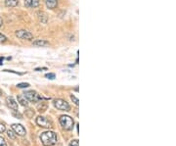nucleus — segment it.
I'll list each match as a JSON object with an SVG mask.
<instances>
[{
	"label": "nucleus",
	"instance_id": "nucleus-21",
	"mask_svg": "<svg viewBox=\"0 0 176 146\" xmlns=\"http://www.w3.org/2000/svg\"><path fill=\"white\" fill-rule=\"evenodd\" d=\"M6 130V126H4L3 124H1L0 123V133H4V131Z\"/></svg>",
	"mask_w": 176,
	"mask_h": 146
},
{
	"label": "nucleus",
	"instance_id": "nucleus-14",
	"mask_svg": "<svg viewBox=\"0 0 176 146\" xmlns=\"http://www.w3.org/2000/svg\"><path fill=\"white\" fill-rule=\"evenodd\" d=\"M7 135L10 137L11 139H16V137H17V134L14 133V130H7Z\"/></svg>",
	"mask_w": 176,
	"mask_h": 146
},
{
	"label": "nucleus",
	"instance_id": "nucleus-3",
	"mask_svg": "<svg viewBox=\"0 0 176 146\" xmlns=\"http://www.w3.org/2000/svg\"><path fill=\"white\" fill-rule=\"evenodd\" d=\"M24 94V96L26 97V99L27 101H30L32 103H35V102H37L39 100H41V97L39 94L34 91V90H29V91H26L25 93H23Z\"/></svg>",
	"mask_w": 176,
	"mask_h": 146
},
{
	"label": "nucleus",
	"instance_id": "nucleus-26",
	"mask_svg": "<svg viewBox=\"0 0 176 146\" xmlns=\"http://www.w3.org/2000/svg\"><path fill=\"white\" fill-rule=\"evenodd\" d=\"M0 95H1V91H0Z\"/></svg>",
	"mask_w": 176,
	"mask_h": 146
},
{
	"label": "nucleus",
	"instance_id": "nucleus-25",
	"mask_svg": "<svg viewBox=\"0 0 176 146\" xmlns=\"http://www.w3.org/2000/svg\"><path fill=\"white\" fill-rule=\"evenodd\" d=\"M2 25H3V21H2L1 17H0V27H2Z\"/></svg>",
	"mask_w": 176,
	"mask_h": 146
},
{
	"label": "nucleus",
	"instance_id": "nucleus-7",
	"mask_svg": "<svg viewBox=\"0 0 176 146\" xmlns=\"http://www.w3.org/2000/svg\"><path fill=\"white\" fill-rule=\"evenodd\" d=\"M12 130H14V133H15L17 135H20V136H24L26 133V129L20 124H13L12 125Z\"/></svg>",
	"mask_w": 176,
	"mask_h": 146
},
{
	"label": "nucleus",
	"instance_id": "nucleus-24",
	"mask_svg": "<svg viewBox=\"0 0 176 146\" xmlns=\"http://www.w3.org/2000/svg\"><path fill=\"white\" fill-rule=\"evenodd\" d=\"M3 60H4L3 57H0V65H2V64H3Z\"/></svg>",
	"mask_w": 176,
	"mask_h": 146
},
{
	"label": "nucleus",
	"instance_id": "nucleus-16",
	"mask_svg": "<svg viewBox=\"0 0 176 146\" xmlns=\"http://www.w3.org/2000/svg\"><path fill=\"white\" fill-rule=\"evenodd\" d=\"M71 99L72 100V102L75 103L76 106H78V104H79V101H78V99H77V98H76L75 95H71Z\"/></svg>",
	"mask_w": 176,
	"mask_h": 146
},
{
	"label": "nucleus",
	"instance_id": "nucleus-15",
	"mask_svg": "<svg viewBox=\"0 0 176 146\" xmlns=\"http://www.w3.org/2000/svg\"><path fill=\"white\" fill-rule=\"evenodd\" d=\"M30 86V83H27V82H21V83L17 84V87H19V88H26Z\"/></svg>",
	"mask_w": 176,
	"mask_h": 146
},
{
	"label": "nucleus",
	"instance_id": "nucleus-2",
	"mask_svg": "<svg viewBox=\"0 0 176 146\" xmlns=\"http://www.w3.org/2000/svg\"><path fill=\"white\" fill-rule=\"evenodd\" d=\"M59 122H60V125L62 126V128L66 130H72L73 125H75V122H73L72 118H71L69 116H61Z\"/></svg>",
	"mask_w": 176,
	"mask_h": 146
},
{
	"label": "nucleus",
	"instance_id": "nucleus-18",
	"mask_svg": "<svg viewBox=\"0 0 176 146\" xmlns=\"http://www.w3.org/2000/svg\"><path fill=\"white\" fill-rule=\"evenodd\" d=\"M55 77H56V76H55V74H53V73H49V74L45 75V78H47L49 79H54Z\"/></svg>",
	"mask_w": 176,
	"mask_h": 146
},
{
	"label": "nucleus",
	"instance_id": "nucleus-19",
	"mask_svg": "<svg viewBox=\"0 0 176 146\" xmlns=\"http://www.w3.org/2000/svg\"><path fill=\"white\" fill-rule=\"evenodd\" d=\"M0 146H7L6 141L2 137V136H0Z\"/></svg>",
	"mask_w": 176,
	"mask_h": 146
},
{
	"label": "nucleus",
	"instance_id": "nucleus-5",
	"mask_svg": "<svg viewBox=\"0 0 176 146\" xmlns=\"http://www.w3.org/2000/svg\"><path fill=\"white\" fill-rule=\"evenodd\" d=\"M16 36L20 39H26V40H30V39H32V37H33V35H32L31 32L27 31L26 30L17 31H16Z\"/></svg>",
	"mask_w": 176,
	"mask_h": 146
},
{
	"label": "nucleus",
	"instance_id": "nucleus-23",
	"mask_svg": "<svg viewBox=\"0 0 176 146\" xmlns=\"http://www.w3.org/2000/svg\"><path fill=\"white\" fill-rule=\"evenodd\" d=\"M40 70H47V68H36L35 71H40Z\"/></svg>",
	"mask_w": 176,
	"mask_h": 146
},
{
	"label": "nucleus",
	"instance_id": "nucleus-9",
	"mask_svg": "<svg viewBox=\"0 0 176 146\" xmlns=\"http://www.w3.org/2000/svg\"><path fill=\"white\" fill-rule=\"evenodd\" d=\"M25 5L27 8H35L39 5V0H25Z\"/></svg>",
	"mask_w": 176,
	"mask_h": 146
},
{
	"label": "nucleus",
	"instance_id": "nucleus-12",
	"mask_svg": "<svg viewBox=\"0 0 176 146\" xmlns=\"http://www.w3.org/2000/svg\"><path fill=\"white\" fill-rule=\"evenodd\" d=\"M5 5L7 7H16L19 5V0H5Z\"/></svg>",
	"mask_w": 176,
	"mask_h": 146
},
{
	"label": "nucleus",
	"instance_id": "nucleus-20",
	"mask_svg": "<svg viewBox=\"0 0 176 146\" xmlns=\"http://www.w3.org/2000/svg\"><path fill=\"white\" fill-rule=\"evenodd\" d=\"M7 40V37L0 32V42H5Z\"/></svg>",
	"mask_w": 176,
	"mask_h": 146
},
{
	"label": "nucleus",
	"instance_id": "nucleus-8",
	"mask_svg": "<svg viewBox=\"0 0 176 146\" xmlns=\"http://www.w3.org/2000/svg\"><path fill=\"white\" fill-rule=\"evenodd\" d=\"M6 103H7V105H8L9 108H10V109L18 111V103L16 102V100L14 99L13 97L8 96L6 98Z\"/></svg>",
	"mask_w": 176,
	"mask_h": 146
},
{
	"label": "nucleus",
	"instance_id": "nucleus-17",
	"mask_svg": "<svg viewBox=\"0 0 176 146\" xmlns=\"http://www.w3.org/2000/svg\"><path fill=\"white\" fill-rule=\"evenodd\" d=\"M69 146H79V144H78V140H77V139L72 140L71 143L69 144Z\"/></svg>",
	"mask_w": 176,
	"mask_h": 146
},
{
	"label": "nucleus",
	"instance_id": "nucleus-11",
	"mask_svg": "<svg viewBox=\"0 0 176 146\" xmlns=\"http://www.w3.org/2000/svg\"><path fill=\"white\" fill-rule=\"evenodd\" d=\"M33 45L37 46V47H46L49 45V42L44 39H37V40L33 41Z\"/></svg>",
	"mask_w": 176,
	"mask_h": 146
},
{
	"label": "nucleus",
	"instance_id": "nucleus-10",
	"mask_svg": "<svg viewBox=\"0 0 176 146\" xmlns=\"http://www.w3.org/2000/svg\"><path fill=\"white\" fill-rule=\"evenodd\" d=\"M44 3L48 9H55L58 6V0H44Z\"/></svg>",
	"mask_w": 176,
	"mask_h": 146
},
{
	"label": "nucleus",
	"instance_id": "nucleus-13",
	"mask_svg": "<svg viewBox=\"0 0 176 146\" xmlns=\"http://www.w3.org/2000/svg\"><path fill=\"white\" fill-rule=\"evenodd\" d=\"M18 101H19L21 103V105H23V106H27V104H29V102H27V100L26 99V97L24 95L18 96Z\"/></svg>",
	"mask_w": 176,
	"mask_h": 146
},
{
	"label": "nucleus",
	"instance_id": "nucleus-6",
	"mask_svg": "<svg viewBox=\"0 0 176 146\" xmlns=\"http://www.w3.org/2000/svg\"><path fill=\"white\" fill-rule=\"evenodd\" d=\"M36 124L39 126H42V128H52V124L51 122L43 116H39L36 118Z\"/></svg>",
	"mask_w": 176,
	"mask_h": 146
},
{
	"label": "nucleus",
	"instance_id": "nucleus-22",
	"mask_svg": "<svg viewBox=\"0 0 176 146\" xmlns=\"http://www.w3.org/2000/svg\"><path fill=\"white\" fill-rule=\"evenodd\" d=\"M12 115L17 117V118H19V119H22V115L19 114V113H15V110H12Z\"/></svg>",
	"mask_w": 176,
	"mask_h": 146
},
{
	"label": "nucleus",
	"instance_id": "nucleus-1",
	"mask_svg": "<svg viewBox=\"0 0 176 146\" xmlns=\"http://www.w3.org/2000/svg\"><path fill=\"white\" fill-rule=\"evenodd\" d=\"M40 140L44 146H52L57 142V135L53 131H45L40 134Z\"/></svg>",
	"mask_w": 176,
	"mask_h": 146
},
{
	"label": "nucleus",
	"instance_id": "nucleus-4",
	"mask_svg": "<svg viewBox=\"0 0 176 146\" xmlns=\"http://www.w3.org/2000/svg\"><path fill=\"white\" fill-rule=\"evenodd\" d=\"M54 106L57 108L58 110L61 111H69V105L66 100L63 99H56L54 100Z\"/></svg>",
	"mask_w": 176,
	"mask_h": 146
}]
</instances>
